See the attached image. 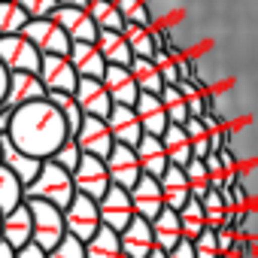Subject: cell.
Wrapping results in <instances>:
<instances>
[{
  "label": "cell",
  "mask_w": 258,
  "mask_h": 258,
  "mask_svg": "<svg viewBox=\"0 0 258 258\" xmlns=\"http://www.w3.org/2000/svg\"><path fill=\"white\" fill-rule=\"evenodd\" d=\"M10 137L22 152L46 161L58 152V146H64L70 131H67V121H64V115L58 112L55 103L34 100V103H25L13 112Z\"/></svg>",
  "instance_id": "6da1fadb"
},
{
  "label": "cell",
  "mask_w": 258,
  "mask_h": 258,
  "mask_svg": "<svg viewBox=\"0 0 258 258\" xmlns=\"http://www.w3.org/2000/svg\"><path fill=\"white\" fill-rule=\"evenodd\" d=\"M31 198L49 201V204H55V207H61V210H64V207L76 198L73 173H70V170H64L61 164H55L52 158H46V161H43L40 176L25 188V201H31Z\"/></svg>",
  "instance_id": "7a4b0ae2"
},
{
  "label": "cell",
  "mask_w": 258,
  "mask_h": 258,
  "mask_svg": "<svg viewBox=\"0 0 258 258\" xmlns=\"http://www.w3.org/2000/svg\"><path fill=\"white\" fill-rule=\"evenodd\" d=\"M28 207H31V216H34V243L40 249L52 252L64 240V234H67V228H64V210L55 207V204H49V201H40V198H31Z\"/></svg>",
  "instance_id": "3957f363"
},
{
  "label": "cell",
  "mask_w": 258,
  "mask_h": 258,
  "mask_svg": "<svg viewBox=\"0 0 258 258\" xmlns=\"http://www.w3.org/2000/svg\"><path fill=\"white\" fill-rule=\"evenodd\" d=\"M100 207H97V201L94 198H88V195H76L67 207H64V228H67V234H73L76 240H82V243H88L97 231H100Z\"/></svg>",
  "instance_id": "277c9868"
},
{
  "label": "cell",
  "mask_w": 258,
  "mask_h": 258,
  "mask_svg": "<svg viewBox=\"0 0 258 258\" xmlns=\"http://www.w3.org/2000/svg\"><path fill=\"white\" fill-rule=\"evenodd\" d=\"M40 49L25 37V34H7L0 37V64L10 73L16 70H28V73H40Z\"/></svg>",
  "instance_id": "5b68a950"
},
{
  "label": "cell",
  "mask_w": 258,
  "mask_h": 258,
  "mask_svg": "<svg viewBox=\"0 0 258 258\" xmlns=\"http://www.w3.org/2000/svg\"><path fill=\"white\" fill-rule=\"evenodd\" d=\"M22 34L40 49V55H67L73 43L55 19H31Z\"/></svg>",
  "instance_id": "8992f818"
},
{
  "label": "cell",
  "mask_w": 258,
  "mask_h": 258,
  "mask_svg": "<svg viewBox=\"0 0 258 258\" xmlns=\"http://www.w3.org/2000/svg\"><path fill=\"white\" fill-rule=\"evenodd\" d=\"M73 185H76V195H88V198L100 201L106 195V188L112 185L109 170H106V161L97 158V155H85L82 152V161L73 170Z\"/></svg>",
  "instance_id": "52a82bcc"
},
{
  "label": "cell",
  "mask_w": 258,
  "mask_h": 258,
  "mask_svg": "<svg viewBox=\"0 0 258 258\" xmlns=\"http://www.w3.org/2000/svg\"><path fill=\"white\" fill-rule=\"evenodd\" d=\"M97 207H100V222L106 228L118 231V234L127 228V222L137 216L134 213V204H131V191L121 188V185H109L106 195L97 201Z\"/></svg>",
  "instance_id": "ba28073f"
},
{
  "label": "cell",
  "mask_w": 258,
  "mask_h": 258,
  "mask_svg": "<svg viewBox=\"0 0 258 258\" xmlns=\"http://www.w3.org/2000/svg\"><path fill=\"white\" fill-rule=\"evenodd\" d=\"M73 140L79 143V149L85 155H97V158H106L112 152V146H115L106 118H97V115H85L82 118V124H79V131H76Z\"/></svg>",
  "instance_id": "9c48e42d"
},
{
  "label": "cell",
  "mask_w": 258,
  "mask_h": 258,
  "mask_svg": "<svg viewBox=\"0 0 258 258\" xmlns=\"http://www.w3.org/2000/svg\"><path fill=\"white\" fill-rule=\"evenodd\" d=\"M103 161H106V170H109L112 185L134 188V185H137V179L143 176V167H140V158H137L134 146H121V143H115V146H112V152H109Z\"/></svg>",
  "instance_id": "30bf717a"
},
{
  "label": "cell",
  "mask_w": 258,
  "mask_h": 258,
  "mask_svg": "<svg viewBox=\"0 0 258 258\" xmlns=\"http://www.w3.org/2000/svg\"><path fill=\"white\" fill-rule=\"evenodd\" d=\"M40 79L46 85V91H67L73 94L79 85V73L70 64L67 55H43L40 61Z\"/></svg>",
  "instance_id": "8fae6325"
},
{
  "label": "cell",
  "mask_w": 258,
  "mask_h": 258,
  "mask_svg": "<svg viewBox=\"0 0 258 258\" xmlns=\"http://www.w3.org/2000/svg\"><path fill=\"white\" fill-rule=\"evenodd\" d=\"M0 164H7V167L22 179V185H25V188H28V185L40 176V170H43V158H34V155L22 152V149L13 143V137H10V134L0 137Z\"/></svg>",
  "instance_id": "7c38bea8"
},
{
  "label": "cell",
  "mask_w": 258,
  "mask_h": 258,
  "mask_svg": "<svg viewBox=\"0 0 258 258\" xmlns=\"http://www.w3.org/2000/svg\"><path fill=\"white\" fill-rule=\"evenodd\" d=\"M106 124L112 131V140L121 143V146H137L143 140V124L134 112V106H124V103H112L109 115H106Z\"/></svg>",
  "instance_id": "4fadbf2b"
},
{
  "label": "cell",
  "mask_w": 258,
  "mask_h": 258,
  "mask_svg": "<svg viewBox=\"0 0 258 258\" xmlns=\"http://www.w3.org/2000/svg\"><path fill=\"white\" fill-rule=\"evenodd\" d=\"M52 19L64 28V34H67L73 43H76V40H82V43H94L97 34H100V28L94 25V19H91L88 10H82V7H58Z\"/></svg>",
  "instance_id": "5bb4252c"
},
{
  "label": "cell",
  "mask_w": 258,
  "mask_h": 258,
  "mask_svg": "<svg viewBox=\"0 0 258 258\" xmlns=\"http://www.w3.org/2000/svg\"><path fill=\"white\" fill-rule=\"evenodd\" d=\"M76 103L82 106L85 115H97V118H106L109 109H112V97L106 94V85L103 79H91V76H79V85L73 91Z\"/></svg>",
  "instance_id": "9a60e30c"
},
{
  "label": "cell",
  "mask_w": 258,
  "mask_h": 258,
  "mask_svg": "<svg viewBox=\"0 0 258 258\" xmlns=\"http://www.w3.org/2000/svg\"><path fill=\"white\" fill-rule=\"evenodd\" d=\"M103 85H106V94L112 97V103L134 106L137 97H140V88H137V79H134L131 67L106 64V70H103Z\"/></svg>",
  "instance_id": "2e32d148"
},
{
  "label": "cell",
  "mask_w": 258,
  "mask_h": 258,
  "mask_svg": "<svg viewBox=\"0 0 258 258\" xmlns=\"http://www.w3.org/2000/svg\"><path fill=\"white\" fill-rule=\"evenodd\" d=\"M46 85L40 79V73H28V70H16L10 73V88H7V103L13 109L34 103V100H46Z\"/></svg>",
  "instance_id": "e0dca14e"
},
{
  "label": "cell",
  "mask_w": 258,
  "mask_h": 258,
  "mask_svg": "<svg viewBox=\"0 0 258 258\" xmlns=\"http://www.w3.org/2000/svg\"><path fill=\"white\" fill-rule=\"evenodd\" d=\"M118 237H121V252H124V258H146V255L155 249L152 222L143 219V216H134Z\"/></svg>",
  "instance_id": "ac0fdd59"
},
{
  "label": "cell",
  "mask_w": 258,
  "mask_h": 258,
  "mask_svg": "<svg viewBox=\"0 0 258 258\" xmlns=\"http://www.w3.org/2000/svg\"><path fill=\"white\" fill-rule=\"evenodd\" d=\"M0 240H7V243L16 246V249L34 243V216H31L28 201L19 204V207L10 210V213H4V231H0Z\"/></svg>",
  "instance_id": "d6986e66"
},
{
  "label": "cell",
  "mask_w": 258,
  "mask_h": 258,
  "mask_svg": "<svg viewBox=\"0 0 258 258\" xmlns=\"http://www.w3.org/2000/svg\"><path fill=\"white\" fill-rule=\"evenodd\" d=\"M131 191V204H134V213L137 216H143V219H155L161 210H164V198H161V182L155 179V176H149V173H143L140 179H137V185L134 188H127Z\"/></svg>",
  "instance_id": "ffe728a7"
},
{
  "label": "cell",
  "mask_w": 258,
  "mask_h": 258,
  "mask_svg": "<svg viewBox=\"0 0 258 258\" xmlns=\"http://www.w3.org/2000/svg\"><path fill=\"white\" fill-rule=\"evenodd\" d=\"M134 112H137V118H140V124H143V131L152 134V137H161V134L167 131V124H170V118H167V112H164V103H161V94H146V91H140V97H137V103H134Z\"/></svg>",
  "instance_id": "44dd1931"
},
{
  "label": "cell",
  "mask_w": 258,
  "mask_h": 258,
  "mask_svg": "<svg viewBox=\"0 0 258 258\" xmlns=\"http://www.w3.org/2000/svg\"><path fill=\"white\" fill-rule=\"evenodd\" d=\"M70 64L76 67L79 76H91V79H103V70H106V58L100 55L97 43H70V52H67Z\"/></svg>",
  "instance_id": "7402d4cb"
},
{
  "label": "cell",
  "mask_w": 258,
  "mask_h": 258,
  "mask_svg": "<svg viewBox=\"0 0 258 258\" xmlns=\"http://www.w3.org/2000/svg\"><path fill=\"white\" fill-rule=\"evenodd\" d=\"M158 182H161V198H164V207H170V210H176V213H179V210L191 201V188H188L185 167L170 164Z\"/></svg>",
  "instance_id": "603a6c76"
},
{
  "label": "cell",
  "mask_w": 258,
  "mask_h": 258,
  "mask_svg": "<svg viewBox=\"0 0 258 258\" xmlns=\"http://www.w3.org/2000/svg\"><path fill=\"white\" fill-rule=\"evenodd\" d=\"M134 152H137V158H140L143 173H149V176H155V179H161V176H164V170L170 167V158H167V152H164L161 137L143 134V140L134 146Z\"/></svg>",
  "instance_id": "cb8c5ba5"
},
{
  "label": "cell",
  "mask_w": 258,
  "mask_h": 258,
  "mask_svg": "<svg viewBox=\"0 0 258 258\" xmlns=\"http://www.w3.org/2000/svg\"><path fill=\"white\" fill-rule=\"evenodd\" d=\"M152 234H155V246L170 252L179 240H182V225H179V213L164 207L155 219H152Z\"/></svg>",
  "instance_id": "d4e9b609"
},
{
  "label": "cell",
  "mask_w": 258,
  "mask_h": 258,
  "mask_svg": "<svg viewBox=\"0 0 258 258\" xmlns=\"http://www.w3.org/2000/svg\"><path fill=\"white\" fill-rule=\"evenodd\" d=\"M94 43H97L100 55L106 58V64L127 67L134 61V52H131V46H127V40H124V31H100Z\"/></svg>",
  "instance_id": "484cf974"
},
{
  "label": "cell",
  "mask_w": 258,
  "mask_h": 258,
  "mask_svg": "<svg viewBox=\"0 0 258 258\" xmlns=\"http://www.w3.org/2000/svg\"><path fill=\"white\" fill-rule=\"evenodd\" d=\"M161 143H164V152H167L170 164H176V167H185L195 158L191 143H188V134H185V124H173L170 121L167 131L161 134Z\"/></svg>",
  "instance_id": "4316f807"
},
{
  "label": "cell",
  "mask_w": 258,
  "mask_h": 258,
  "mask_svg": "<svg viewBox=\"0 0 258 258\" xmlns=\"http://www.w3.org/2000/svg\"><path fill=\"white\" fill-rule=\"evenodd\" d=\"M85 255H88V258H124L118 231H112V228L100 225V231L85 243Z\"/></svg>",
  "instance_id": "83f0119b"
},
{
  "label": "cell",
  "mask_w": 258,
  "mask_h": 258,
  "mask_svg": "<svg viewBox=\"0 0 258 258\" xmlns=\"http://www.w3.org/2000/svg\"><path fill=\"white\" fill-rule=\"evenodd\" d=\"M19 204H25V185L7 164H0V213H10Z\"/></svg>",
  "instance_id": "f1b7e54d"
},
{
  "label": "cell",
  "mask_w": 258,
  "mask_h": 258,
  "mask_svg": "<svg viewBox=\"0 0 258 258\" xmlns=\"http://www.w3.org/2000/svg\"><path fill=\"white\" fill-rule=\"evenodd\" d=\"M127 67H131V73H134L140 91H146V94H161L164 79H161V73H158V67H155L152 58H134Z\"/></svg>",
  "instance_id": "f546056e"
},
{
  "label": "cell",
  "mask_w": 258,
  "mask_h": 258,
  "mask_svg": "<svg viewBox=\"0 0 258 258\" xmlns=\"http://www.w3.org/2000/svg\"><path fill=\"white\" fill-rule=\"evenodd\" d=\"M46 100L58 106V112H61V115H64V121H67L70 137H76L79 124H82V118H85V112H82V106L76 103V97H73V94H67V91H49V94H46Z\"/></svg>",
  "instance_id": "4dcf8cb0"
},
{
  "label": "cell",
  "mask_w": 258,
  "mask_h": 258,
  "mask_svg": "<svg viewBox=\"0 0 258 258\" xmlns=\"http://www.w3.org/2000/svg\"><path fill=\"white\" fill-rule=\"evenodd\" d=\"M88 16L94 19V25L100 31H124V19H121V13L115 7V0H91Z\"/></svg>",
  "instance_id": "1f68e13d"
},
{
  "label": "cell",
  "mask_w": 258,
  "mask_h": 258,
  "mask_svg": "<svg viewBox=\"0 0 258 258\" xmlns=\"http://www.w3.org/2000/svg\"><path fill=\"white\" fill-rule=\"evenodd\" d=\"M179 225H182V237L185 240H198L207 231V216L201 207V198H191L182 210H179Z\"/></svg>",
  "instance_id": "d6a6232c"
},
{
  "label": "cell",
  "mask_w": 258,
  "mask_h": 258,
  "mask_svg": "<svg viewBox=\"0 0 258 258\" xmlns=\"http://www.w3.org/2000/svg\"><path fill=\"white\" fill-rule=\"evenodd\" d=\"M161 103H164V112L173 124H185L191 118V109H188V100L185 94L179 91V85H164L161 88Z\"/></svg>",
  "instance_id": "836d02e7"
},
{
  "label": "cell",
  "mask_w": 258,
  "mask_h": 258,
  "mask_svg": "<svg viewBox=\"0 0 258 258\" xmlns=\"http://www.w3.org/2000/svg\"><path fill=\"white\" fill-rule=\"evenodd\" d=\"M201 207H204V216H207V228H213V231L225 228V222H228V204H225L222 188H210L201 198Z\"/></svg>",
  "instance_id": "e575fe53"
},
{
  "label": "cell",
  "mask_w": 258,
  "mask_h": 258,
  "mask_svg": "<svg viewBox=\"0 0 258 258\" xmlns=\"http://www.w3.org/2000/svg\"><path fill=\"white\" fill-rule=\"evenodd\" d=\"M124 40H127V46H131L134 58H152V55H155L152 28H143V25H124Z\"/></svg>",
  "instance_id": "d590c367"
},
{
  "label": "cell",
  "mask_w": 258,
  "mask_h": 258,
  "mask_svg": "<svg viewBox=\"0 0 258 258\" xmlns=\"http://www.w3.org/2000/svg\"><path fill=\"white\" fill-rule=\"evenodd\" d=\"M28 13L16 4V0H0V37L7 34H22L28 25Z\"/></svg>",
  "instance_id": "8d00e7d4"
},
{
  "label": "cell",
  "mask_w": 258,
  "mask_h": 258,
  "mask_svg": "<svg viewBox=\"0 0 258 258\" xmlns=\"http://www.w3.org/2000/svg\"><path fill=\"white\" fill-rule=\"evenodd\" d=\"M185 134H188V143H191V152L195 158H207L210 155V131L201 115H191L185 121Z\"/></svg>",
  "instance_id": "74e56055"
},
{
  "label": "cell",
  "mask_w": 258,
  "mask_h": 258,
  "mask_svg": "<svg viewBox=\"0 0 258 258\" xmlns=\"http://www.w3.org/2000/svg\"><path fill=\"white\" fill-rule=\"evenodd\" d=\"M115 7H118L124 25L152 28V13H149V4H146V0H115Z\"/></svg>",
  "instance_id": "f35d334b"
},
{
  "label": "cell",
  "mask_w": 258,
  "mask_h": 258,
  "mask_svg": "<svg viewBox=\"0 0 258 258\" xmlns=\"http://www.w3.org/2000/svg\"><path fill=\"white\" fill-rule=\"evenodd\" d=\"M152 61H155V67H158V73H161L164 85H176V82H179V67H176L173 43L158 46V49H155V55H152Z\"/></svg>",
  "instance_id": "ab89813d"
},
{
  "label": "cell",
  "mask_w": 258,
  "mask_h": 258,
  "mask_svg": "<svg viewBox=\"0 0 258 258\" xmlns=\"http://www.w3.org/2000/svg\"><path fill=\"white\" fill-rule=\"evenodd\" d=\"M185 176H188L191 198H204V195L213 188V182H210V170H207L204 158H191V161L185 164Z\"/></svg>",
  "instance_id": "60d3db41"
},
{
  "label": "cell",
  "mask_w": 258,
  "mask_h": 258,
  "mask_svg": "<svg viewBox=\"0 0 258 258\" xmlns=\"http://www.w3.org/2000/svg\"><path fill=\"white\" fill-rule=\"evenodd\" d=\"M52 161L73 173V170L79 167V161H82V149H79V143H76L73 137H67V140H64V146H58V152L52 155Z\"/></svg>",
  "instance_id": "b9f144b4"
},
{
  "label": "cell",
  "mask_w": 258,
  "mask_h": 258,
  "mask_svg": "<svg viewBox=\"0 0 258 258\" xmlns=\"http://www.w3.org/2000/svg\"><path fill=\"white\" fill-rule=\"evenodd\" d=\"M49 258H88L85 255V243L76 240L73 234H64V240L49 252Z\"/></svg>",
  "instance_id": "7bdbcfd3"
},
{
  "label": "cell",
  "mask_w": 258,
  "mask_h": 258,
  "mask_svg": "<svg viewBox=\"0 0 258 258\" xmlns=\"http://www.w3.org/2000/svg\"><path fill=\"white\" fill-rule=\"evenodd\" d=\"M16 4L28 13V19H52L58 10V0H16Z\"/></svg>",
  "instance_id": "ee69618b"
},
{
  "label": "cell",
  "mask_w": 258,
  "mask_h": 258,
  "mask_svg": "<svg viewBox=\"0 0 258 258\" xmlns=\"http://www.w3.org/2000/svg\"><path fill=\"white\" fill-rule=\"evenodd\" d=\"M195 255H198V258H222V252H219V237H216L213 228H207V231L195 240Z\"/></svg>",
  "instance_id": "f6af8a7d"
},
{
  "label": "cell",
  "mask_w": 258,
  "mask_h": 258,
  "mask_svg": "<svg viewBox=\"0 0 258 258\" xmlns=\"http://www.w3.org/2000/svg\"><path fill=\"white\" fill-rule=\"evenodd\" d=\"M204 164H207V170H210V182H213V188H225V167H222L219 152H210V155L204 158Z\"/></svg>",
  "instance_id": "bcb514c9"
},
{
  "label": "cell",
  "mask_w": 258,
  "mask_h": 258,
  "mask_svg": "<svg viewBox=\"0 0 258 258\" xmlns=\"http://www.w3.org/2000/svg\"><path fill=\"white\" fill-rule=\"evenodd\" d=\"M222 195H225L228 210H246V191H243V185H240V182L225 185V188H222Z\"/></svg>",
  "instance_id": "7dc6e473"
},
{
  "label": "cell",
  "mask_w": 258,
  "mask_h": 258,
  "mask_svg": "<svg viewBox=\"0 0 258 258\" xmlns=\"http://www.w3.org/2000/svg\"><path fill=\"white\" fill-rule=\"evenodd\" d=\"M167 258H198V255H195V240H185V237H182V240L167 252Z\"/></svg>",
  "instance_id": "c3c4849f"
},
{
  "label": "cell",
  "mask_w": 258,
  "mask_h": 258,
  "mask_svg": "<svg viewBox=\"0 0 258 258\" xmlns=\"http://www.w3.org/2000/svg\"><path fill=\"white\" fill-rule=\"evenodd\" d=\"M216 237H219V252H222V255H228V252L234 249L237 234H234L231 228H219V231H216Z\"/></svg>",
  "instance_id": "681fc988"
},
{
  "label": "cell",
  "mask_w": 258,
  "mask_h": 258,
  "mask_svg": "<svg viewBox=\"0 0 258 258\" xmlns=\"http://www.w3.org/2000/svg\"><path fill=\"white\" fill-rule=\"evenodd\" d=\"M13 106L10 103H0V137L4 134H10V124H13Z\"/></svg>",
  "instance_id": "f907efd6"
},
{
  "label": "cell",
  "mask_w": 258,
  "mask_h": 258,
  "mask_svg": "<svg viewBox=\"0 0 258 258\" xmlns=\"http://www.w3.org/2000/svg\"><path fill=\"white\" fill-rule=\"evenodd\" d=\"M16 258H49V252L46 249H40L37 243H28V246H22L19 249V255Z\"/></svg>",
  "instance_id": "816d5d0a"
},
{
  "label": "cell",
  "mask_w": 258,
  "mask_h": 258,
  "mask_svg": "<svg viewBox=\"0 0 258 258\" xmlns=\"http://www.w3.org/2000/svg\"><path fill=\"white\" fill-rule=\"evenodd\" d=\"M7 88H10V70L0 64V103H7Z\"/></svg>",
  "instance_id": "f5cc1de1"
},
{
  "label": "cell",
  "mask_w": 258,
  "mask_h": 258,
  "mask_svg": "<svg viewBox=\"0 0 258 258\" xmlns=\"http://www.w3.org/2000/svg\"><path fill=\"white\" fill-rule=\"evenodd\" d=\"M16 255H19L16 246H10L7 240H0V258H16Z\"/></svg>",
  "instance_id": "db71d44e"
},
{
  "label": "cell",
  "mask_w": 258,
  "mask_h": 258,
  "mask_svg": "<svg viewBox=\"0 0 258 258\" xmlns=\"http://www.w3.org/2000/svg\"><path fill=\"white\" fill-rule=\"evenodd\" d=\"M88 4L91 0H58V7H82V10H88Z\"/></svg>",
  "instance_id": "11a10c76"
},
{
  "label": "cell",
  "mask_w": 258,
  "mask_h": 258,
  "mask_svg": "<svg viewBox=\"0 0 258 258\" xmlns=\"http://www.w3.org/2000/svg\"><path fill=\"white\" fill-rule=\"evenodd\" d=\"M146 258H167V252H164V249H158V246H155V249H152V252H149V255H146Z\"/></svg>",
  "instance_id": "9f6ffc18"
},
{
  "label": "cell",
  "mask_w": 258,
  "mask_h": 258,
  "mask_svg": "<svg viewBox=\"0 0 258 258\" xmlns=\"http://www.w3.org/2000/svg\"><path fill=\"white\" fill-rule=\"evenodd\" d=\"M0 231H4V213H0Z\"/></svg>",
  "instance_id": "6f0895ef"
}]
</instances>
